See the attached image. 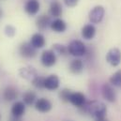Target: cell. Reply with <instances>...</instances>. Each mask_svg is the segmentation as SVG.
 Wrapping results in <instances>:
<instances>
[{
	"instance_id": "6da1fadb",
	"label": "cell",
	"mask_w": 121,
	"mask_h": 121,
	"mask_svg": "<svg viewBox=\"0 0 121 121\" xmlns=\"http://www.w3.org/2000/svg\"><path fill=\"white\" fill-rule=\"evenodd\" d=\"M80 111L83 113L88 114L94 118H99V117H106L107 107L101 101L90 100V101H86V103L80 108Z\"/></svg>"
},
{
	"instance_id": "7a4b0ae2",
	"label": "cell",
	"mask_w": 121,
	"mask_h": 121,
	"mask_svg": "<svg viewBox=\"0 0 121 121\" xmlns=\"http://www.w3.org/2000/svg\"><path fill=\"white\" fill-rule=\"evenodd\" d=\"M68 51H69V54L71 55L72 56L81 57V56H86L87 49H86V45L82 40L73 39L69 43Z\"/></svg>"
},
{
	"instance_id": "3957f363",
	"label": "cell",
	"mask_w": 121,
	"mask_h": 121,
	"mask_svg": "<svg viewBox=\"0 0 121 121\" xmlns=\"http://www.w3.org/2000/svg\"><path fill=\"white\" fill-rule=\"evenodd\" d=\"M105 15V9L101 5L95 6L88 13V19L91 24H99Z\"/></svg>"
},
{
	"instance_id": "277c9868",
	"label": "cell",
	"mask_w": 121,
	"mask_h": 121,
	"mask_svg": "<svg viewBox=\"0 0 121 121\" xmlns=\"http://www.w3.org/2000/svg\"><path fill=\"white\" fill-rule=\"evenodd\" d=\"M57 61V56L53 50H45L41 53L40 62L46 68H51L56 65Z\"/></svg>"
},
{
	"instance_id": "5b68a950",
	"label": "cell",
	"mask_w": 121,
	"mask_h": 121,
	"mask_svg": "<svg viewBox=\"0 0 121 121\" xmlns=\"http://www.w3.org/2000/svg\"><path fill=\"white\" fill-rule=\"evenodd\" d=\"M106 61L113 67H117L121 63V51L117 48H111L106 54Z\"/></svg>"
},
{
	"instance_id": "8992f818",
	"label": "cell",
	"mask_w": 121,
	"mask_h": 121,
	"mask_svg": "<svg viewBox=\"0 0 121 121\" xmlns=\"http://www.w3.org/2000/svg\"><path fill=\"white\" fill-rule=\"evenodd\" d=\"M101 95L103 99L110 103H114L117 101V92L111 84H103L101 87Z\"/></svg>"
},
{
	"instance_id": "52a82bcc",
	"label": "cell",
	"mask_w": 121,
	"mask_h": 121,
	"mask_svg": "<svg viewBox=\"0 0 121 121\" xmlns=\"http://www.w3.org/2000/svg\"><path fill=\"white\" fill-rule=\"evenodd\" d=\"M19 54L25 58H33L37 56V49L31 45L30 42H23L19 46Z\"/></svg>"
},
{
	"instance_id": "ba28073f",
	"label": "cell",
	"mask_w": 121,
	"mask_h": 121,
	"mask_svg": "<svg viewBox=\"0 0 121 121\" xmlns=\"http://www.w3.org/2000/svg\"><path fill=\"white\" fill-rule=\"evenodd\" d=\"M34 105H35V109L38 112L42 113V114L50 112L52 110V108H53L52 102L48 99H46V98H39V99H38Z\"/></svg>"
},
{
	"instance_id": "9c48e42d",
	"label": "cell",
	"mask_w": 121,
	"mask_h": 121,
	"mask_svg": "<svg viewBox=\"0 0 121 121\" xmlns=\"http://www.w3.org/2000/svg\"><path fill=\"white\" fill-rule=\"evenodd\" d=\"M69 102L73 106L80 109L86 103V97L82 92H72L69 98Z\"/></svg>"
},
{
	"instance_id": "30bf717a",
	"label": "cell",
	"mask_w": 121,
	"mask_h": 121,
	"mask_svg": "<svg viewBox=\"0 0 121 121\" xmlns=\"http://www.w3.org/2000/svg\"><path fill=\"white\" fill-rule=\"evenodd\" d=\"M60 86V80L57 75L56 74H51L48 77L45 78V83H44V88L48 90H56Z\"/></svg>"
},
{
	"instance_id": "8fae6325",
	"label": "cell",
	"mask_w": 121,
	"mask_h": 121,
	"mask_svg": "<svg viewBox=\"0 0 121 121\" xmlns=\"http://www.w3.org/2000/svg\"><path fill=\"white\" fill-rule=\"evenodd\" d=\"M19 74L22 78H24L27 81H30V82H32L37 76H39L37 70L33 67H30V66L21 68L19 69Z\"/></svg>"
},
{
	"instance_id": "7c38bea8",
	"label": "cell",
	"mask_w": 121,
	"mask_h": 121,
	"mask_svg": "<svg viewBox=\"0 0 121 121\" xmlns=\"http://www.w3.org/2000/svg\"><path fill=\"white\" fill-rule=\"evenodd\" d=\"M39 9H40V4L39 0H27L25 5V11L30 16L38 14Z\"/></svg>"
},
{
	"instance_id": "4fadbf2b",
	"label": "cell",
	"mask_w": 121,
	"mask_h": 121,
	"mask_svg": "<svg viewBox=\"0 0 121 121\" xmlns=\"http://www.w3.org/2000/svg\"><path fill=\"white\" fill-rule=\"evenodd\" d=\"M31 45L36 48V49H41L45 46L46 44V39H45V37L41 34V33H35L32 35L30 39Z\"/></svg>"
},
{
	"instance_id": "5bb4252c",
	"label": "cell",
	"mask_w": 121,
	"mask_h": 121,
	"mask_svg": "<svg viewBox=\"0 0 121 121\" xmlns=\"http://www.w3.org/2000/svg\"><path fill=\"white\" fill-rule=\"evenodd\" d=\"M26 106L23 100L22 101H15L12 104L11 109H10L11 116L16 117H22L26 113Z\"/></svg>"
},
{
	"instance_id": "9a60e30c",
	"label": "cell",
	"mask_w": 121,
	"mask_h": 121,
	"mask_svg": "<svg viewBox=\"0 0 121 121\" xmlns=\"http://www.w3.org/2000/svg\"><path fill=\"white\" fill-rule=\"evenodd\" d=\"M51 23H52L51 17L46 14H42V15L39 16L36 20V26H37L38 29L40 31H44L48 27H50Z\"/></svg>"
},
{
	"instance_id": "2e32d148",
	"label": "cell",
	"mask_w": 121,
	"mask_h": 121,
	"mask_svg": "<svg viewBox=\"0 0 121 121\" xmlns=\"http://www.w3.org/2000/svg\"><path fill=\"white\" fill-rule=\"evenodd\" d=\"M84 61L80 58H75L73 60L70 61L69 63V71L73 74H80L83 72L84 70Z\"/></svg>"
},
{
	"instance_id": "e0dca14e",
	"label": "cell",
	"mask_w": 121,
	"mask_h": 121,
	"mask_svg": "<svg viewBox=\"0 0 121 121\" xmlns=\"http://www.w3.org/2000/svg\"><path fill=\"white\" fill-rule=\"evenodd\" d=\"M50 28L56 33H63L67 30V23L61 18H56L52 21Z\"/></svg>"
},
{
	"instance_id": "ac0fdd59",
	"label": "cell",
	"mask_w": 121,
	"mask_h": 121,
	"mask_svg": "<svg viewBox=\"0 0 121 121\" xmlns=\"http://www.w3.org/2000/svg\"><path fill=\"white\" fill-rule=\"evenodd\" d=\"M96 32L97 29L96 27L94 26V25L92 24H87L86 26H84L82 27V30H81V34H82V37L85 39H94V37L96 36Z\"/></svg>"
},
{
	"instance_id": "d6986e66",
	"label": "cell",
	"mask_w": 121,
	"mask_h": 121,
	"mask_svg": "<svg viewBox=\"0 0 121 121\" xmlns=\"http://www.w3.org/2000/svg\"><path fill=\"white\" fill-rule=\"evenodd\" d=\"M49 13L51 16L55 17V18H59L62 13H63V8L62 5L59 1H53L50 4V8H49Z\"/></svg>"
},
{
	"instance_id": "ffe728a7",
	"label": "cell",
	"mask_w": 121,
	"mask_h": 121,
	"mask_svg": "<svg viewBox=\"0 0 121 121\" xmlns=\"http://www.w3.org/2000/svg\"><path fill=\"white\" fill-rule=\"evenodd\" d=\"M18 90L13 86H8L3 92V98L7 101H13L18 98Z\"/></svg>"
},
{
	"instance_id": "44dd1931",
	"label": "cell",
	"mask_w": 121,
	"mask_h": 121,
	"mask_svg": "<svg viewBox=\"0 0 121 121\" xmlns=\"http://www.w3.org/2000/svg\"><path fill=\"white\" fill-rule=\"evenodd\" d=\"M38 98H37V94L32 90H27L23 94V101L26 105H33L35 104V102L37 101Z\"/></svg>"
},
{
	"instance_id": "7402d4cb",
	"label": "cell",
	"mask_w": 121,
	"mask_h": 121,
	"mask_svg": "<svg viewBox=\"0 0 121 121\" xmlns=\"http://www.w3.org/2000/svg\"><path fill=\"white\" fill-rule=\"evenodd\" d=\"M109 83L116 87L121 88V69L117 70L109 79Z\"/></svg>"
},
{
	"instance_id": "603a6c76",
	"label": "cell",
	"mask_w": 121,
	"mask_h": 121,
	"mask_svg": "<svg viewBox=\"0 0 121 121\" xmlns=\"http://www.w3.org/2000/svg\"><path fill=\"white\" fill-rule=\"evenodd\" d=\"M52 50L56 53V55H59L62 56H65L69 54L68 51V47H66L65 45L60 44V43H55L52 47Z\"/></svg>"
},
{
	"instance_id": "cb8c5ba5",
	"label": "cell",
	"mask_w": 121,
	"mask_h": 121,
	"mask_svg": "<svg viewBox=\"0 0 121 121\" xmlns=\"http://www.w3.org/2000/svg\"><path fill=\"white\" fill-rule=\"evenodd\" d=\"M32 85L36 87V88H39V89H42L44 88V83H45V78L42 77V76H37L32 82Z\"/></svg>"
},
{
	"instance_id": "d4e9b609",
	"label": "cell",
	"mask_w": 121,
	"mask_h": 121,
	"mask_svg": "<svg viewBox=\"0 0 121 121\" xmlns=\"http://www.w3.org/2000/svg\"><path fill=\"white\" fill-rule=\"evenodd\" d=\"M72 91L69 88H64L59 92V98L61 100H63L64 102H69V98L71 96Z\"/></svg>"
},
{
	"instance_id": "484cf974",
	"label": "cell",
	"mask_w": 121,
	"mask_h": 121,
	"mask_svg": "<svg viewBox=\"0 0 121 121\" xmlns=\"http://www.w3.org/2000/svg\"><path fill=\"white\" fill-rule=\"evenodd\" d=\"M4 32L6 34L7 37L9 38H13L16 34V28L13 26H10V25H8L5 26V29H4Z\"/></svg>"
},
{
	"instance_id": "4316f807",
	"label": "cell",
	"mask_w": 121,
	"mask_h": 121,
	"mask_svg": "<svg viewBox=\"0 0 121 121\" xmlns=\"http://www.w3.org/2000/svg\"><path fill=\"white\" fill-rule=\"evenodd\" d=\"M78 2H79V0H64L65 5L67 7H70V8L75 7L78 4Z\"/></svg>"
},
{
	"instance_id": "83f0119b",
	"label": "cell",
	"mask_w": 121,
	"mask_h": 121,
	"mask_svg": "<svg viewBox=\"0 0 121 121\" xmlns=\"http://www.w3.org/2000/svg\"><path fill=\"white\" fill-rule=\"evenodd\" d=\"M9 121H22V119H21V117H16L11 116V117H9Z\"/></svg>"
},
{
	"instance_id": "f1b7e54d",
	"label": "cell",
	"mask_w": 121,
	"mask_h": 121,
	"mask_svg": "<svg viewBox=\"0 0 121 121\" xmlns=\"http://www.w3.org/2000/svg\"><path fill=\"white\" fill-rule=\"evenodd\" d=\"M94 121H109L108 118L106 117H99V118H95Z\"/></svg>"
},
{
	"instance_id": "f546056e",
	"label": "cell",
	"mask_w": 121,
	"mask_h": 121,
	"mask_svg": "<svg viewBox=\"0 0 121 121\" xmlns=\"http://www.w3.org/2000/svg\"><path fill=\"white\" fill-rule=\"evenodd\" d=\"M0 17H2V10H1V9H0Z\"/></svg>"
},
{
	"instance_id": "4dcf8cb0",
	"label": "cell",
	"mask_w": 121,
	"mask_h": 121,
	"mask_svg": "<svg viewBox=\"0 0 121 121\" xmlns=\"http://www.w3.org/2000/svg\"><path fill=\"white\" fill-rule=\"evenodd\" d=\"M0 120H1V115H0Z\"/></svg>"
}]
</instances>
